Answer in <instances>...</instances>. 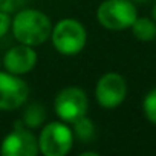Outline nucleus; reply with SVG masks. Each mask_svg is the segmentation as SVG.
Listing matches in <instances>:
<instances>
[{"label": "nucleus", "mask_w": 156, "mask_h": 156, "mask_svg": "<svg viewBox=\"0 0 156 156\" xmlns=\"http://www.w3.org/2000/svg\"><path fill=\"white\" fill-rule=\"evenodd\" d=\"M138 19V11L132 0H104L97 9L98 23L109 31L132 28Z\"/></svg>", "instance_id": "3"}, {"label": "nucleus", "mask_w": 156, "mask_h": 156, "mask_svg": "<svg viewBox=\"0 0 156 156\" xmlns=\"http://www.w3.org/2000/svg\"><path fill=\"white\" fill-rule=\"evenodd\" d=\"M44 119H46V109H44V106L41 103H32L23 112L22 122L28 129H37V127H40L44 122Z\"/></svg>", "instance_id": "11"}, {"label": "nucleus", "mask_w": 156, "mask_h": 156, "mask_svg": "<svg viewBox=\"0 0 156 156\" xmlns=\"http://www.w3.org/2000/svg\"><path fill=\"white\" fill-rule=\"evenodd\" d=\"M23 3H25V0H0V11L12 14V12L20 11Z\"/></svg>", "instance_id": "14"}, {"label": "nucleus", "mask_w": 156, "mask_h": 156, "mask_svg": "<svg viewBox=\"0 0 156 156\" xmlns=\"http://www.w3.org/2000/svg\"><path fill=\"white\" fill-rule=\"evenodd\" d=\"M0 66H2V60H0Z\"/></svg>", "instance_id": "19"}, {"label": "nucleus", "mask_w": 156, "mask_h": 156, "mask_svg": "<svg viewBox=\"0 0 156 156\" xmlns=\"http://www.w3.org/2000/svg\"><path fill=\"white\" fill-rule=\"evenodd\" d=\"M37 52L34 49V46H28V44H17V46H12L11 49L6 51V54L3 55V60H2V64L3 67L14 73V75H25V73H29L35 64H37Z\"/></svg>", "instance_id": "9"}, {"label": "nucleus", "mask_w": 156, "mask_h": 156, "mask_svg": "<svg viewBox=\"0 0 156 156\" xmlns=\"http://www.w3.org/2000/svg\"><path fill=\"white\" fill-rule=\"evenodd\" d=\"M11 25H12V19H11V14L8 12H2L0 11V38L3 35H6L11 29Z\"/></svg>", "instance_id": "15"}, {"label": "nucleus", "mask_w": 156, "mask_h": 156, "mask_svg": "<svg viewBox=\"0 0 156 156\" xmlns=\"http://www.w3.org/2000/svg\"><path fill=\"white\" fill-rule=\"evenodd\" d=\"M73 145V132L64 121H51L38 135V148L44 156H66Z\"/></svg>", "instance_id": "4"}, {"label": "nucleus", "mask_w": 156, "mask_h": 156, "mask_svg": "<svg viewBox=\"0 0 156 156\" xmlns=\"http://www.w3.org/2000/svg\"><path fill=\"white\" fill-rule=\"evenodd\" d=\"M52 44L61 55H75L81 52L87 43V32L83 23L76 19H61L52 26Z\"/></svg>", "instance_id": "2"}, {"label": "nucleus", "mask_w": 156, "mask_h": 156, "mask_svg": "<svg viewBox=\"0 0 156 156\" xmlns=\"http://www.w3.org/2000/svg\"><path fill=\"white\" fill-rule=\"evenodd\" d=\"M132 2H147V0H132Z\"/></svg>", "instance_id": "18"}, {"label": "nucleus", "mask_w": 156, "mask_h": 156, "mask_svg": "<svg viewBox=\"0 0 156 156\" xmlns=\"http://www.w3.org/2000/svg\"><path fill=\"white\" fill-rule=\"evenodd\" d=\"M132 34L141 41H151L156 38V22L147 17H138L132 25Z\"/></svg>", "instance_id": "10"}, {"label": "nucleus", "mask_w": 156, "mask_h": 156, "mask_svg": "<svg viewBox=\"0 0 156 156\" xmlns=\"http://www.w3.org/2000/svg\"><path fill=\"white\" fill-rule=\"evenodd\" d=\"M151 17H153V20L156 22V5L153 6V9H151Z\"/></svg>", "instance_id": "17"}, {"label": "nucleus", "mask_w": 156, "mask_h": 156, "mask_svg": "<svg viewBox=\"0 0 156 156\" xmlns=\"http://www.w3.org/2000/svg\"><path fill=\"white\" fill-rule=\"evenodd\" d=\"M37 153H40L38 138L22 121L14 124V129L3 138L0 145V154L3 156H35Z\"/></svg>", "instance_id": "6"}, {"label": "nucleus", "mask_w": 156, "mask_h": 156, "mask_svg": "<svg viewBox=\"0 0 156 156\" xmlns=\"http://www.w3.org/2000/svg\"><path fill=\"white\" fill-rule=\"evenodd\" d=\"M72 126H73V129H72L73 136H76L81 142H89V141L94 139V136H95V124L86 115L81 116L80 119H76L75 122H72Z\"/></svg>", "instance_id": "12"}, {"label": "nucleus", "mask_w": 156, "mask_h": 156, "mask_svg": "<svg viewBox=\"0 0 156 156\" xmlns=\"http://www.w3.org/2000/svg\"><path fill=\"white\" fill-rule=\"evenodd\" d=\"M28 95L29 87L19 75L0 70V110L11 112L22 107Z\"/></svg>", "instance_id": "8"}, {"label": "nucleus", "mask_w": 156, "mask_h": 156, "mask_svg": "<svg viewBox=\"0 0 156 156\" xmlns=\"http://www.w3.org/2000/svg\"><path fill=\"white\" fill-rule=\"evenodd\" d=\"M142 110H144L145 118L150 122L156 124V89L150 90L145 95V98L142 101Z\"/></svg>", "instance_id": "13"}, {"label": "nucleus", "mask_w": 156, "mask_h": 156, "mask_svg": "<svg viewBox=\"0 0 156 156\" xmlns=\"http://www.w3.org/2000/svg\"><path fill=\"white\" fill-rule=\"evenodd\" d=\"M54 109L58 119L72 124L87 113L89 100L84 90L80 87H64L57 94L54 100Z\"/></svg>", "instance_id": "5"}, {"label": "nucleus", "mask_w": 156, "mask_h": 156, "mask_svg": "<svg viewBox=\"0 0 156 156\" xmlns=\"http://www.w3.org/2000/svg\"><path fill=\"white\" fill-rule=\"evenodd\" d=\"M127 97V83L116 72L104 73L95 86V100L103 109H116Z\"/></svg>", "instance_id": "7"}, {"label": "nucleus", "mask_w": 156, "mask_h": 156, "mask_svg": "<svg viewBox=\"0 0 156 156\" xmlns=\"http://www.w3.org/2000/svg\"><path fill=\"white\" fill-rule=\"evenodd\" d=\"M80 156H98V151H89V150H86V151H81Z\"/></svg>", "instance_id": "16"}, {"label": "nucleus", "mask_w": 156, "mask_h": 156, "mask_svg": "<svg viewBox=\"0 0 156 156\" xmlns=\"http://www.w3.org/2000/svg\"><path fill=\"white\" fill-rule=\"evenodd\" d=\"M11 28L16 40L28 46H40L52 34L51 19L38 9L17 11Z\"/></svg>", "instance_id": "1"}]
</instances>
